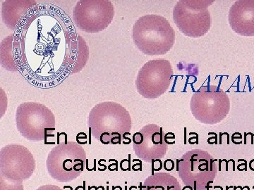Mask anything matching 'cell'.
I'll use <instances>...</instances> for the list:
<instances>
[{
    "label": "cell",
    "mask_w": 254,
    "mask_h": 190,
    "mask_svg": "<svg viewBox=\"0 0 254 190\" xmlns=\"http://www.w3.org/2000/svg\"><path fill=\"white\" fill-rule=\"evenodd\" d=\"M133 43L145 55L167 54L173 48L175 33L170 22L160 15L141 16L133 25Z\"/></svg>",
    "instance_id": "cell-1"
},
{
    "label": "cell",
    "mask_w": 254,
    "mask_h": 190,
    "mask_svg": "<svg viewBox=\"0 0 254 190\" xmlns=\"http://www.w3.org/2000/svg\"><path fill=\"white\" fill-rule=\"evenodd\" d=\"M86 161V151L81 144L66 141L50 151L46 165L48 173L53 179L66 183L81 176Z\"/></svg>",
    "instance_id": "cell-2"
},
{
    "label": "cell",
    "mask_w": 254,
    "mask_h": 190,
    "mask_svg": "<svg viewBox=\"0 0 254 190\" xmlns=\"http://www.w3.org/2000/svg\"><path fill=\"white\" fill-rule=\"evenodd\" d=\"M131 117L123 105L105 101L95 105L88 118L90 133L100 141L103 133H120L122 136L131 131ZM112 139V138H111Z\"/></svg>",
    "instance_id": "cell-3"
},
{
    "label": "cell",
    "mask_w": 254,
    "mask_h": 190,
    "mask_svg": "<svg viewBox=\"0 0 254 190\" xmlns=\"http://www.w3.org/2000/svg\"><path fill=\"white\" fill-rule=\"evenodd\" d=\"M190 108L192 114L200 123L217 124L225 119L230 112V98L218 86H202L193 93Z\"/></svg>",
    "instance_id": "cell-4"
},
{
    "label": "cell",
    "mask_w": 254,
    "mask_h": 190,
    "mask_svg": "<svg viewBox=\"0 0 254 190\" xmlns=\"http://www.w3.org/2000/svg\"><path fill=\"white\" fill-rule=\"evenodd\" d=\"M16 128L27 141L41 142L48 132L55 131V117L46 105L25 102L18 106L16 112Z\"/></svg>",
    "instance_id": "cell-5"
},
{
    "label": "cell",
    "mask_w": 254,
    "mask_h": 190,
    "mask_svg": "<svg viewBox=\"0 0 254 190\" xmlns=\"http://www.w3.org/2000/svg\"><path fill=\"white\" fill-rule=\"evenodd\" d=\"M214 2L213 0H180L174 6V22L186 36H205L211 26L208 6Z\"/></svg>",
    "instance_id": "cell-6"
},
{
    "label": "cell",
    "mask_w": 254,
    "mask_h": 190,
    "mask_svg": "<svg viewBox=\"0 0 254 190\" xmlns=\"http://www.w3.org/2000/svg\"><path fill=\"white\" fill-rule=\"evenodd\" d=\"M215 161L217 160L207 151L191 150L179 159V176L193 190H204L209 182L214 181L218 173Z\"/></svg>",
    "instance_id": "cell-7"
},
{
    "label": "cell",
    "mask_w": 254,
    "mask_h": 190,
    "mask_svg": "<svg viewBox=\"0 0 254 190\" xmlns=\"http://www.w3.org/2000/svg\"><path fill=\"white\" fill-rule=\"evenodd\" d=\"M173 77V70L170 61L150 60L138 71L136 81L137 91L145 99H156L166 93Z\"/></svg>",
    "instance_id": "cell-8"
},
{
    "label": "cell",
    "mask_w": 254,
    "mask_h": 190,
    "mask_svg": "<svg viewBox=\"0 0 254 190\" xmlns=\"http://www.w3.org/2000/svg\"><path fill=\"white\" fill-rule=\"evenodd\" d=\"M114 14L113 4L109 0H81L75 5L73 18L78 29L97 33L108 28Z\"/></svg>",
    "instance_id": "cell-9"
},
{
    "label": "cell",
    "mask_w": 254,
    "mask_h": 190,
    "mask_svg": "<svg viewBox=\"0 0 254 190\" xmlns=\"http://www.w3.org/2000/svg\"><path fill=\"white\" fill-rule=\"evenodd\" d=\"M35 167L34 156L23 145L11 144L1 148L0 173L3 179L22 184L33 176Z\"/></svg>",
    "instance_id": "cell-10"
},
{
    "label": "cell",
    "mask_w": 254,
    "mask_h": 190,
    "mask_svg": "<svg viewBox=\"0 0 254 190\" xmlns=\"http://www.w3.org/2000/svg\"><path fill=\"white\" fill-rule=\"evenodd\" d=\"M143 136L141 144L133 145L135 154L140 159L145 161L162 159L168 151L163 128L158 125L148 124L140 131Z\"/></svg>",
    "instance_id": "cell-11"
},
{
    "label": "cell",
    "mask_w": 254,
    "mask_h": 190,
    "mask_svg": "<svg viewBox=\"0 0 254 190\" xmlns=\"http://www.w3.org/2000/svg\"><path fill=\"white\" fill-rule=\"evenodd\" d=\"M38 9V5L33 0H6L1 6L3 22L6 27L20 34Z\"/></svg>",
    "instance_id": "cell-12"
},
{
    "label": "cell",
    "mask_w": 254,
    "mask_h": 190,
    "mask_svg": "<svg viewBox=\"0 0 254 190\" xmlns=\"http://www.w3.org/2000/svg\"><path fill=\"white\" fill-rule=\"evenodd\" d=\"M232 29L242 36H254V0L235 1L228 16Z\"/></svg>",
    "instance_id": "cell-13"
},
{
    "label": "cell",
    "mask_w": 254,
    "mask_h": 190,
    "mask_svg": "<svg viewBox=\"0 0 254 190\" xmlns=\"http://www.w3.org/2000/svg\"><path fill=\"white\" fill-rule=\"evenodd\" d=\"M1 65L10 72L22 71V48L21 34L15 33L6 37L0 46Z\"/></svg>",
    "instance_id": "cell-14"
},
{
    "label": "cell",
    "mask_w": 254,
    "mask_h": 190,
    "mask_svg": "<svg viewBox=\"0 0 254 190\" xmlns=\"http://www.w3.org/2000/svg\"><path fill=\"white\" fill-rule=\"evenodd\" d=\"M89 57V49L86 42L80 35L71 33L68 47L67 74L81 72Z\"/></svg>",
    "instance_id": "cell-15"
},
{
    "label": "cell",
    "mask_w": 254,
    "mask_h": 190,
    "mask_svg": "<svg viewBox=\"0 0 254 190\" xmlns=\"http://www.w3.org/2000/svg\"><path fill=\"white\" fill-rule=\"evenodd\" d=\"M140 190H181L180 183L175 177L168 173H155L145 179Z\"/></svg>",
    "instance_id": "cell-16"
},
{
    "label": "cell",
    "mask_w": 254,
    "mask_h": 190,
    "mask_svg": "<svg viewBox=\"0 0 254 190\" xmlns=\"http://www.w3.org/2000/svg\"><path fill=\"white\" fill-rule=\"evenodd\" d=\"M0 187H1V190H23V184H19V183H12L10 182L6 181L1 178L0 180Z\"/></svg>",
    "instance_id": "cell-17"
},
{
    "label": "cell",
    "mask_w": 254,
    "mask_h": 190,
    "mask_svg": "<svg viewBox=\"0 0 254 190\" xmlns=\"http://www.w3.org/2000/svg\"><path fill=\"white\" fill-rule=\"evenodd\" d=\"M143 136L141 132L135 133L133 136V145H140L143 143Z\"/></svg>",
    "instance_id": "cell-18"
},
{
    "label": "cell",
    "mask_w": 254,
    "mask_h": 190,
    "mask_svg": "<svg viewBox=\"0 0 254 190\" xmlns=\"http://www.w3.org/2000/svg\"><path fill=\"white\" fill-rule=\"evenodd\" d=\"M163 167L165 168V171L170 172V171H173L174 168L175 167V163L172 159H167L164 162Z\"/></svg>",
    "instance_id": "cell-19"
},
{
    "label": "cell",
    "mask_w": 254,
    "mask_h": 190,
    "mask_svg": "<svg viewBox=\"0 0 254 190\" xmlns=\"http://www.w3.org/2000/svg\"><path fill=\"white\" fill-rule=\"evenodd\" d=\"M153 163H152V168H153V171H159L162 169L163 167V163L160 159L153 160Z\"/></svg>",
    "instance_id": "cell-20"
},
{
    "label": "cell",
    "mask_w": 254,
    "mask_h": 190,
    "mask_svg": "<svg viewBox=\"0 0 254 190\" xmlns=\"http://www.w3.org/2000/svg\"><path fill=\"white\" fill-rule=\"evenodd\" d=\"M120 168L123 171H130L131 170V168H130V159L123 160L121 163H120Z\"/></svg>",
    "instance_id": "cell-21"
},
{
    "label": "cell",
    "mask_w": 254,
    "mask_h": 190,
    "mask_svg": "<svg viewBox=\"0 0 254 190\" xmlns=\"http://www.w3.org/2000/svg\"><path fill=\"white\" fill-rule=\"evenodd\" d=\"M36 190H63L59 186H53V185H46L38 188Z\"/></svg>",
    "instance_id": "cell-22"
},
{
    "label": "cell",
    "mask_w": 254,
    "mask_h": 190,
    "mask_svg": "<svg viewBox=\"0 0 254 190\" xmlns=\"http://www.w3.org/2000/svg\"><path fill=\"white\" fill-rule=\"evenodd\" d=\"M249 166H250V168L252 171H254V159L250 161L249 163Z\"/></svg>",
    "instance_id": "cell-23"
},
{
    "label": "cell",
    "mask_w": 254,
    "mask_h": 190,
    "mask_svg": "<svg viewBox=\"0 0 254 190\" xmlns=\"http://www.w3.org/2000/svg\"><path fill=\"white\" fill-rule=\"evenodd\" d=\"M182 190H193V189L191 187L187 186L186 187H185Z\"/></svg>",
    "instance_id": "cell-24"
},
{
    "label": "cell",
    "mask_w": 254,
    "mask_h": 190,
    "mask_svg": "<svg viewBox=\"0 0 254 190\" xmlns=\"http://www.w3.org/2000/svg\"><path fill=\"white\" fill-rule=\"evenodd\" d=\"M226 189H227V190H228L229 189H230V187H226Z\"/></svg>",
    "instance_id": "cell-25"
}]
</instances>
